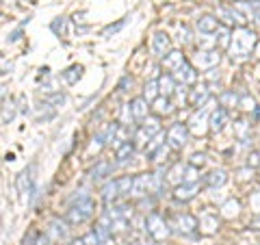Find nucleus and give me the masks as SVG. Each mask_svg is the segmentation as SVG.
Wrapping results in <instances>:
<instances>
[{"label":"nucleus","instance_id":"obj_26","mask_svg":"<svg viewBox=\"0 0 260 245\" xmlns=\"http://www.w3.org/2000/svg\"><path fill=\"white\" fill-rule=\"evenodd\" d=\"M80 74H83V68H80V65H72V68H68V70L63 72L61 78H63L68 85H74L76 80L80 78Z\"/></svg>","mask_w":260,"mask_h":245},{"label":"nucleus","instance_id":"obj_48","mask_svg":"<svg viewBox=\"0 0 260 245\" xmlns=\"http://www.w3.org/2000/svg\"><path fill=\"white\" fill-rule=\"evenodd\" d=\"M180 42L182 44H189L191 42V33H189V28H186V26L180 28Z\"/></svg>","mask_w":260,"mask_h":245},{"label":"nucleus","instance_id":"obj_7","mask_svg":"<svg viewBox=\"0 0 260 245\" xmlns=\"http://www.w3.org/2000/svg\"><path fill=\"white\" fill-rule=\"evenodd\" d=\"M70 224L65 222V219H52L50 226H48V230H46V236L50 239V243H61L68 239V234H70Z\"/></svg>","mask_w":260,"mask_h":245},{"label":"nucleus","instance_id":"obj_12","mask_svg":"<svg viewBox=\"0 0 260 245\" xmlns=\"http://www.w3.org/2000/svg\"><path fill=\"white\" fill-rule=\"evenodd\" d=\"M234 9H237L247 22H256V20L260 18V13H258V9H256V3H254V0H237V3H234Z\"/></svg>","mask_w":260,"mask_h":245},{"label":"nucleus","instance_id":"obj_43","mask_svg":"<svg viewBox=\"0 0 260 245\" xmlns=\"http://www.w3.org/2000/svg\"><path fill=\"white\" fill-rule=\"evenodd\" d=\"M87 200H91V198H89V193H87V191H76V195L70 200V204L74 206V204H83V202H87Z\"/></svg>","mask_w":260,"mask_h":245},{"label":"nucleus","instance_id":"obj_16","mask_svg":"<svg viewBox=\"0 0 260 245\" xmlns=\"http://www.w3.org/2000/svg\"><path fill=\"white\" fill-rule=\"evenodd\" d=\"M225 121H228V109L217 107L213 113H210V117H208V128L213 130V133H219V130H223Z\"/></svg>","mask_w":260,"mask_h":245},{"label":"nucleus","instance_id":"obj_22","mask_svg":"<svg viewBox=\"0 0 260 245\" xmlns=\"http://www.w3.org/2000/svg\"><path fill=\"white\" fill-rule=\"evenodd\" d=\"M119 185H117V180H109L107 185L102 187V200L107 202V204H111L115 198H119Z\"/></svg>","mask_w":260,"mask_h":245},{"label":"nucleus","instance_id":"obj_18","mask_svg":"<svg viewBox=\"0 0 260 245\" xmlns=\"http://www.w3.org/2000/svg\"><path fill=\"white\" fill-rule=\"evenodd\" d=\"M219 26H221V24H219L217 15H200V20H198V30H200V33H204V35L217 33Z\"/></svg>","mask_w":260,"mask_h":245},{"label":"nucleus","instance_id":"obj_6","mask_svg":"<svg viewBox=\"0 0 260 245\" xmlns=\"http://www.w3.org/2000/svg\"><path fill=\"white\" fill-rule=\"evenodd\" d=\"M148 193H154V178L152 174H139L133 178V189L130 195L133 198H145Z\"/></svg>","mask_w":260,"mask_h":245},{"label":"nucleus","instance_id":"obj_13","mask_svg":"<svg viewBox=\"0 0 260 245\" xmlns=\"http://www.w3.org/2000/svg\"><path fill=\"white\" fill-rule=\"evenodd\" d=\"M174 228L178 232H182V234H193L195 232V228H198V219H195L193 215H176V222H174Z\"/></svg>","mask_w":260,"mask_h":245},{"label":"nucleus","instance_id":"obj_24","mask_svg":"<svg viewBox=\"0 0 260 245\" xmlns=\"http://www.w3.org/2000/svg\"><path fill=\"white\" fill-rule=\"evenodd\" d=\"M133 154H135V143H130V141H126V143H121V145H117V163L121 165V163H128L130 159H133Z\"/></svg>","mask_w":260,"mask_h":245},{"label":"nucleus","instance_id":"obj_10","mask_svg":"<svg viewBox=\"0 0 260 245\" xmlns=\"http://www.w3.org/2000/svg\"><path fill=\"white\" fill-rule=\"evenodd\" d=\"M32 182H35V165H28L22 174L15 178V187L22 195H28L32 191Z\"/></svg>","mask_w":260,"mask_h":245},{"label":"nucleus","instance_id":"obj_39","mask_svg":"<svg viewBox=\"0 0 260 245\" xmlns=\"http://www.w3.org/2000/svg\"><path fill=\"white\" fill-rule=\"evenodd\" d=\"M239 107L245 111H254L256 102H254V98H249V96H239Z\"/></svg>","mask_w":260,"mask_h":245},{"label":"nucleus","instance_id":"obj_27","mask_svg":"<svg viewBox=\"0 0 260 245\" xmlns=\"http://www.w3.org/2000/svg\"><path fill=\"white\" fill-rule=\"evenodd\" d=\"M109 171H111V163H107V161H100L98 165L91 169V180H102L104 176H109Z\"/></svg>","mask_w":260,"mask_h":245},{"label":"nucleus","instance_id":"obj_3","mask_svg":"<svg viewBox=\"0 0 260 245\" xmlns=\"http://www.w3.org/2000/svg\"><path fill=\"white\" fill-rule=\"evenodd\" d=\"M93 210H95V206H93L91 200H87L83 204H74V206H70L68 215H65V222L70 226H80L93 215Z\"/></svg>","mask_w":260,"mask_h":245},{"label":"nucleus","instance_id":"obj_4","mask_svg":"<svg viewBox=\"0 0 260 245\" xmlns=\"http://www.w3.org/2000/svg\"><path fill=\"white\" fill-rule=\"evenodd\" d=\"M221 61V54H219L217 48H210V50H198L193 54V68H200V70H213Z\"/></svg>","mask_w":260,"mask_h":245},{"label":"nucleus","instance_id":"obj_41","mask_svg":"<svg viewBox=\"0 0 260 245\" xmlns=\"http://www.w3.org/2000/svg\"><path fill=\"white\" fill-rule=\"evenodd\" d=\"M239 208H241V206H239V202H237V200H230V202H228L225 206H223V210H225L223 215H225V217H232V215H237V213H239Z\"/></svg>","mask_w":260,"mask_h":245},{"label":"nucleus","instance_id":"obj_20","mask_svg":"<svg viewBox=\"0 0 260 245\" xmlns=\"http://www.w3.org/2000/svg\"><path fill=\"white\" fill-rule=\"evenodd\" d=\"M176 89H178V83L174 80L172 74H165V76H160V78H158V91H160V96L172 98Z\"/></svg>","mask_w":260,"mask_h":245},{"label":"nucleus","instance_id":"obj_23","mask_svg":"<svg viewBox=\"0 0 260 245\" xmlns=\"http://www.w3.org/2000/svg\"><path fill=\"white\" fill-rule=\"evenodd\" d=\"M152 107H154V111H156L158 115H169V113L174 111L172 100H169V98H165V96H158L156 100L152 102Z\"/></svg>","mask_w":260,"mask_h":245},{"label":"nucleus","instance_id":"obj_8","mask_svg":"<svg viewBox=\"0 0 260 245\" xmlns=\"http://www.w3.org/2000/svg\"><path fill=\"white\" fill-rule=\"evenodd\" d=\"M217 20H223V22L228 24V26L237 24L239 28H241V26H245V24H247V20L243 18V15H241L237 9H234V5H230V7H228V5L219 7V9H217Z\"/></svg>","mask_w":260,"mask_h":245},{"label":"nucleus","instance_id":"obj_46","mask_svg":"<svg viewBox=\"0 0 260 245\" xmlns=\"http://www.w3.org/2000/svg\"><path fill=\"white\" fill-rule=\"evenodd\" d=\"M83 241H85V245H102V243H100V239L95 236V232L85 234V236H83Z\"/></svg>","mask_w":260,"mask_h":245},{"label":"nucleus","instance_id":"obj_28","mask_svg":"<svg viewBox=\"0 0 260 245\" xmlns=\"http://www.w3.org/2000/svg\"><path fill=\"white\" fill-rule=\"evenodd\" d=\"M141 128H143L150 137H156V135L160 133V121H158V117H145Z\"/></svg>","mask_w":260,"mask_h":245},{"label":"nucleus","instance_id":"obj_33","mask_svg":"<svg viewBox=\"0 0 260 245\" xmlns=\"http://www.w3.org/2000/svg\"><path fill=\"white\" fill-rule=\"evenodd\" d=\"M184 167H186V165H182V163H178V165H176L172 171H169V178H167V180H169V182H176V185H182Z\"/></svg>","mask_w":260,"mask_h":245},{"label":"nucleus","instance_id":"obj_49","mask_svg":"<svg viewBox=\"0 0 260 245\" xmlns=\"http://www.w3.org/2000/svg\"><path fill=\"white\" fill-rule=\"evenodd\" d=\"M68 245H85V241L80 239V241H72V243H68Z\"/></svg>","mask_w":260,"mask_h":245},{"label":"nucleus","instance_id":"obj_44","mask_svg":"<svg viewBox=\"0 0 260 245\" xmlns=\"http://www.w3.org/2000/svg\"><path fill=\"white\" fill-rule=\"evenodd\" d=\"M37 241H39V232L37 230H30L28 236H24L22 245H37Z\"/></svg>","mask_w":260,"mask_h":245},{"label":"nucleus","instance_id":"obj_30","mask_svg":"<svg viewBox=\"0 0 260 245\" xmlns=\"http://www.w3.org/2000/svg\"><path fill=\"white\" fill-rule=\"evenodd\" d=\"M219 102H221L223 109H230V107H239V96L234 91H223L219 96Z\"/></svg>","mask_w":260,"mask_h":245},{"label":"nucleus","instance_id":"obj_2","mask_svg":"<svg viewBox=\"0 0 260 245\" xmlns=\"http://www.w3.org/2000/svg\"><path fill=\"white\" fill-rule=\"evenodd\" d=\"M145 232H148L152 241L158 243V241H165L172 236V228H169V224L158 213H150L145 217Z\"/></svg>","mask_w":260,"mask_h":245},{"label":"nucleus","instance_id":"obj_19","mask_svg":"<svg viewBox=\"0 0 260 245\" xmlns=\"http://www.w3.org/2000/svg\"><path fill=\"white\" fill-rule=\"evenodd\" d=\"M195 193H198V182H193V185H178L176 189H174V198L178 202H189L195 198Z\"/></svg>","mask_w":260,"mask_h":245},{"label":"nucleus","instance_id":"obj_25","mask_svg":"<svg viewBox=\"0 0 260 245\" xmlns=\"http://www.w3.org/2000/svg\"><path fill=\"white\" fill-rule=\"evenodd\" d=\"M18 115V107H15V100H5L3 104V121L5 124H9V121H13V117Z\"/></svg>","mask_w":260,"mask_h":245},{"label":"nucleus","instance_id":"obj_37","mask_svg":"<svg viewBox=\"0 0 260 245\" xmlns=\"http://www.w3.org/2000/svg\"><path fill=\"white\" fill-rule=\"evenodd\" d=\"M162 139H165V133H158L156 137H152V141L148 143V148H145V154H152V152H156L160 145H162Z\"/></svg>","mask_w":260,"mask_h":245},{"label":"nucleus","instance_id":"obj_35","mask_svg":"<svg viewBox=\"0 0 260 245\" xmlns=\"http://www.w3.org/2000/svg\"><path fill=\"white\" fill-rule=\"evenodd\" d=\"M198 167H193V165H186L184 167V178H182V185H193V182H198Z\"/></svg>","mask_w":260,"mask_h":245},{"label":"nucleus","instance_id":"obj_5","mask_svg":"<svg viewBox=\"0 0 260 245\" xmlns=\"http://www.w3.org/2000/svg\"><path fill=\"white\" fill-rule=\"evenodd\" d=\"M186 141H189V128L180 121H176V124L167 130V145L172 150H182Z\"/></svg>","mask_w":260,"mask_h":245},{"label":"nucleus","instance_id":"obj_17","mask_svg":"<svg viewBox=\"0 0 260 245\" xmlns=\"http://www.w3.org/2000/svg\"><path fill=\"white\" fill-rule=\"evenodd\" d=\"M130 113H133V119H145L150 113V102L145 100V98H135L133 102H130Z\"/></svg>","mask_w":260,"mask_h":245},{"label":"nucleus","instance_id":"obj_21","mask_svg":"<svg viewBox=\"0 0 260 245\" xmlns=\"http://www.w3.org/2000/svg\"><path fill=\"white\" fill-rule=\"evenodd\" d=\"M204 182L208 187H223L228 182V174H225L223 169H213L210 174L204 176Z\"/></svg>","mask_w":260,"mask_h":245},{"label":"nucleus","instance_id":"obj_9","mask_svg":"<svg viewBox=\"0 0 260 245\" xmlns=\"http://www.w3.org/2000/svg\"><path fill=\"white\" fill-rule=\"evenodd\" d=\"M208 98H210V89H208L206 83L198 85L195 89H189V94H186V100H189V104H191V107H198V109L204 107V104L208 102Z\"/></svg>","mask_w":260,"mask_h":245},{"label":"nucleus","instance_id":"obj_45","mask_svg":"<svg viewBox=\"0 0 260 245\" xmlns=\"http://www.w3.org/2000/svg\"><path fill=\"white\" fill-rule=\"evenodd\" d=\"M247 165L251 167V169H260V152H251L249 154V161H247Z\"/></svg>","mask_w":260,"mask_h":245},{"label":"nucleus","instance_id":"obj_31","mask_svg":"<svg viewBox=\"0 0 260 245\" xmlns=\"http://www.w3.org/2000/svg\"><path fill=\"white\" fill-rule=\"evenodd\" d=\"M158 96H160V91H158V80H152V83L145 85V89H143V98H145V100L154 102Z\"/></svg>","mask_w":260,"mask_h":245},{"label":"nucleus","instance_id":"obj_32","mask_svg":"<svg viewBox=\"0 0 260 245\" xmlns=\"http://www.w3.org/2000/svg\"><path fill=\"white\" fill-rule=\"evenodd\" d=\"M206 117H210V115H208V109L202 107V111L198 113V115H193V119H191V126H189V128L193 130V133H200V124H204Z\"/></svg>","mask_w":260,"mask_h":245},{"label":"nucleus","instance_id":"obj_15","mask_svg":"<svg viewBox=\"0 0 260 245\" xmlns=\"http://www.w3.org/2000/svg\"><path fill=\"white\" fill-rule=\"evenodd\" d=\"M150 48L156 56H165L169 52V48H172V42H169V37L165 35V33H156V35L152 37Z\"/></svg>","mask_w":260,"mask_h":245},{"label":"nucleus","instance_id":"obj_51","mask_svg":"<svg viewBox=\"0 0 260 245\" xmlns=\"http://www.w3.org/2000/svg\"><path fill=\"white\" fill-rule=\"evenodd\" d=\"M3 96H5V87H3V85H0V98H3Z\"/></svg>","mask_w":260,"mask_h":245},{"label":"nucleus","instance_id":"obj_29","mask_svg":"<svg viewBox=\"0 0 260 245\" xmlns=\"http://www.w3.org/2000/svg\"><path fill=\"white\" fill-rule=\"evenodd\" d=\"M215 44L217 46H221V48H230V42H232V35H230V30H228L225 26H219V30L215 33Z\"/></svg>","mask_w":260,"mask_h":245},{"label":"nucleus","instance_id":"obj_11","mask_svg":"<svg viewBox=\"0 0 260 245\" xmlns=\"http://www.w3.org/2000/svg\"><path fill=\"white\" fill-rule=\"evenodd\" d=\"M172 76H174L176 83H180L182 87H186V85H193L195 80H198V72H195V68L191 63H184L182 68H178Z\"/></svg>","mask_w":260,"mask_h":245},{"label":"nucleus","instance_id":"obj_40","mask_svg":"<svg viewBox=\"0 0 260 245\" xmlns=\"http://www.w3.org/2000/svg\"><path fill=\"white\" fill-rule=\"evenodd\" d=\"M126 20H128V18H124V20H119V22H115V24H111V26H107V28L102 30V37H109V35H113V33H117L119 28H124Z\"/></svg>","mask_w":260,"mask_h":245},{"label":"nucleus","instance_id":"obj_50","mask_svg":"<svg viewBox=\"0 0 260 245\" xmlns=\"http://www.w3.org/2000/svg\"><path fill=\"white\" fill-rule=\"evenodd\" d=\"M256 56H258V59H260V42L256 44Z\"/></svg>","mask_w":260,"mask_h":245},{"label":"nucleus","instance_id":"obj_1","mask_svg":"<svg viewBox=\"0 0 260 245\" xmlns=\"http://www.w3.org/2000/svg\"><path fill=\"white\" fill-rule=\"evenodd\" d=\"M256 44H258V39H256V33L254 30H249L245 26H241L232 33V42H230V54H232V59H237V61H245L247 56L251 54V50H256Z\"/></svg>","mask_w":260,"mask_h":245},{"label":"nucleus","instance_id":"obj_14","mask_svg":"<svg viewBox=\"0 0 260 245\" xmlns=\"http://www.w3.org/2000/svg\"><path fill=\"white\" fill-rule=\"evenodd\" d=\"M184 63H186V59H184V54L180 50H169L165 56H162V68H165L167 72H172V74L178 68H182Z\"/></svg>","mask_w":260,"mask_h":245},{"label":"nucleus","instance_id":"obj_34","mask_svg":"<svg viewBox=\"0 0 260 245\" xmlns=\"http://www.w3.org/2000/svg\"><path fill=\"white\" fill-rule=\"evenodd\" d=\"M217 217H213V215H204L202 217V222H200V228H204V232H208V234H213L215 230H217Z\"/></svg>","mask_w":260,"mask_h":245},{"label":"nucleus","instance_id":"obj_47","mask_svg":"<svg viewBox=\"0 0 260 245\" xmlns=\"http://www.w3.org/2000/svg\"><path fill=\"white\" fill-rule=\"evenodd\" d=\"M204 161H206V157H204V154H193V157H191V165H193V167H198V165H204Z\"/></svg>","mask_w":260,"mask_h":245},{"label":"nucleus","instance_id":"obj_38","mask_svg":"<svg viewBox=\"0 0 260 245\" xmlns=\"http://www.w3.org/2000/svg\"><path fill=\"white\" fill-rule=\"evenodd\" d=\"M117 185H119V193L121 195H130V189H133V178L130 176L117 178Z\"/></svg>","mask_w":260,"mask_h":245},{"label":"nucleus","instance_id":"obj_42","mask_svg":"<svg viewBox=\"0 0 260 245\" xmlns=\"http://www.w3.org/2000/svg\"><path fill=\"white\" fill-rule=\"evenodd\" d=\"M46 102L50 104L52 109H54V107H61V104L65 102V96L59 91V94H54V96H48V98H46Z\"/></svg>","mask_w":260,"mask_h":245},{"label":"nucleus","instance_id":"obj_36","mask_svg":"<svg viewBox=\"0 0 260 245\" xmlns=\"http://www.w3.org/2000/svg\"><path fill=\"white\" fill-rule=\"evenodd\" d=\"M169 150H172V148H169V145H167V143H162V145H160V148H158L156 152H152V154H150V159H152L154 163H162V161H165V159H167V154H169Z\"/></svg>","mask_w":260,"mask_h":245}]
</instances>
